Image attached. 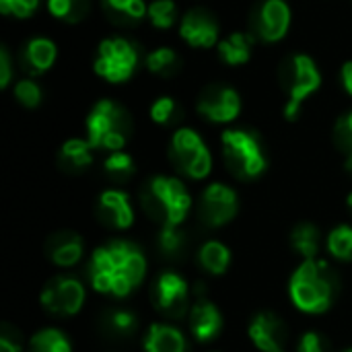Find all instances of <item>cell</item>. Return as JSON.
Returning <instances> with one entry per match:
<instances>
[{
	"mask_svg": "<svg viewBox=\"0 0 352 352\" xmlns=\"http://www.w3.org/2000/svg\"><path fill=\"white\" fill-rule=\"evenodd\" d=\"M254 41H256V37L252 33H241V31L231 33L219 41V56L229 66L248 64L252 58V52H254Z\"/></svg>",
	"mask_w": 352,
	"mask_h": 352,
	"instance_id": "cell-23",
	"label": "cell"
},
{
	"mask_svg": "<svg viewBox=\"0 0 352 352\" xmlns=\"http://www.w3.org/2000/svg\"><path fill=\"white\" fill-rule=\"evenodd\" d=\"M39 6V0H0V10L6 16L29 19Z\"/></svg>",
	"mask_w": 352,
	"mask_h": 352,
	"instance_id": "cell-37",
	"label": "cell"
},
{
	"mask_svg": "<svg viewBox=\"0 0 352 352\" xmlns=\"http://www.w3.org/2000/svg\"><path fill=\"white\" fill-rule=\"evenodd\" d=\"M346 352H352V349H351V351H346Z\"/></svg>",
	"mask_w": 352,
	"mask_h": 352,
	"instance_id": "cell-43",
	"label": "cell"
},
{
	"mask_svg": "<svg viewBox=\"0 0 352 352\" xmlns=\"http://www.w3.org/2000/svg\"><path fill=\"white\" fill-rule=\"evenodd\" d=\"M12 80V60L6 47L0 50V87L6 89Z\"/></svg>",
	"mask_w": 352,
	"mask_h": 352,
	"instance_id": "cell-40",
	"label": "cell"
},
{
	"mask_svg": "<svg viewBox=\"0 0 352 352\" xmlns=\"http://www.w3.org/2000/svg\"><path fill=\"white\" fill-rule=\"evenodd\" d=\"M148 19L157 29H169L177 21V4L173 0H153L148 4Z\"/></svg>",
	"mask_w": 352,
	"mask_h": 352,
	"instance_id": "cell-34",
	"label": "cell"
},
{
	"mask_svg": "<svg viewBox=\"0 0 352 352\" xmlns=\"http://www.w3.org/2000/svg\"><path fill=\"white\" fill-rule=\"evenodd\" d=\"M101 8L109 23L118 27H132L148 16V6L144 0H101Z\"/></svg>",
	"mask_w": 352,
	"mask_h": 352,
	"instance_id": "cell-20",
	"label": "cell"
},
{
	"mask_svg": "<svg viewBox=\"0 0 352 352\" xmlns=\"http://www.w3.org/2000/svg\"><path fill=\"white\" fill-rule=\"evenodd\" d=\"M151 301L161 316L169 320H182L186 314H190L188 283L175 272H163L151 287Z\"/></svg>",
	"mask_w": 352,
	"mask_h": 352,
	"instance_id": "cell-10",
	"label": "cell"
},
{
	"mask_svg": "<svg viewBox=\"0 0 352 352\" xmlns=\"http://www.w3.org/2000/svg\"><path fill=\"white\" fill-rule=\"evenodd\" d=\"M291 248L303 260H316L320 252V231L311 223H301L291 233Z\"/></svg>",
	"mask_w": 352,
	"mask_h": 352,
	"instance_id": "cell-25",
	"label": "cell"
},
{
	"mask_svg": "<svg viewBox=\"0 0 352 352\" xmlns=\"http://www.w3.org/2000/svg\"><path fill=\"white\" fill-rule=\"evenodd\" d=\"M21 336L10 326H2L0 332V352H21Z\"/></svg>",
	"mask_w": 352,
	"mask_h": 352,
	"instance_id": "cell-39",
	"label": "cell"
},
{
	"mask_svg": "<svg viewBox=\"0 0 352 352\" xmlns=\"http://www.w3.org/2000/svg\"><path fill=\"white\" fill-rule=\"evenodd\" d=\"M97 219L109 229H128L134 223V208L126 192L107 190L97 200Z\"/></svg>",
	"mask_w": 352,
	"mask_h": 352,
	"instance_id": "cell-16",
	"label": "cell"
},
{
	"mask_svg": "<svg viewBox=\"0 0 352 352\" xmlns=\"http://www.w3.org/2000/svg\"><path fill=\"white\" fill-rule=\"evenodd\" d=\"M250 338L260 352H287L289 330L276 314L264 311L252 320Z\"/></svg>",
	"mask_w": 352,
	"mask_h": 352,
	"instance_id": "cell-15",
	"label": "cell"
},
{
	"mask_svg": "<svg viewBox=\"0 0 352 352\" xmlns=\"http://www.w3.org/2000/svg\"><path fill=\"white\" fill-rule=\"evenodd\" d=\"M47 10L58 21L74 25L89 14L91 0H47Z\"/></svg>",
	"mask_w": 352,
	"mask_h": 352,
	"instance_id": "cell-28",
	"label": "cell"
},
{
	"mask_svg": "<svg viewBox=\"0 0 352 352\" xmlns=\"http://www.w3.org/2000/svg\"><path fill=\"white\" fill-rule=\"evenodd\" d=\"M336 287L338 283L326 264L303 260L289 283V293L297 309L305 314H324L332 307Z\"/></svg>",
	"mask_w": 352,
	"mask_h": 352,
	"instance_id": "cell-3",
	"label": "cell"
},
{
	"mask_svg": "<svg viewBox=\"0 0 352 352\" xmlns=\"http://www.w3.org/2000/svg\"><path fill=\"white\" fill-rule=\"evenodd\" d=\"M346 204H349V208H351V212H352V192L349 194V198H346Z\"/></svg>",
	"mask_w": 352,
	"mask_h": 352,
	"instance_id": "cell-42",
	"label": "cell"
},
{
	"mask_svg": "<svg viewBox=\"0 0 352 352\" xmlns=\"http://www.w3.org/2000/svg\"><path fill=\"white\" fill-rule=\"evenodd\" d=\"M58 58V47L47 37H33L21 50V66L27 74L37 76L54 66Z\"/></svg>",
	"mask_w": 352,
	"mask_h": 352,
	"instance_id": "cell-19",
	"label": "cell"
},
{
	"mask_svg": "<svg viewBox=\"0 0 352 352\" xmlns=\"http://www.w3.org/2000/svg\"><path fill=\"white\" fill-rule=\"evenodd\" d=\"M157 245L165 258L175 260V258L184 256V252L188 248V239H186V233L179 231V227H161L159 237H157Z\"/></svg>",
	"mask_w": 352,
	"mask_h": 352,
	"instance_id": "cell-31",
	"label": "cell"
},
{
	"mask_svg": "<svg viewBox=\"0 0 352 352\" xmlns=\"http://www.w3.org/2000/svg\"><path fill=\"white\" fill-rule=\"evenodd\" d=\"M82 237L74 231H56L45 239L43 252L47 260L56 266L70 268L76 266L82 258Z\"/></svg>",
	"mask_w": 352,
	"mask_h": 352,
	"instance_id": "cell-17",
	"label": "cell"
},
{
	"mask_svg": "<svg viewBox=\"0 0 352 352\" xmlns=\"http://www.w3.org/2000/svg\"><path fill=\"white\" fill-rule=\"evenodd\" d=\"M179 37L190 47L208 50L219 41V21L206 8H192L179 23Z\"/></svg>",
	"mask_w": 352,
	"mask_h": 352,
	"instance_id": "cell-14",
	"label": "cell"
},
{
	"mask_svg": "<svg viewBox=\"0 0 352 352\" xmlns=\"http://www.w3.org/2000/svg\"><path fill=\"white\" fill-rule=\"evenodd\" d=\"M140 206L161 227H179L192 208V196L177 177L155 175L140 190Z\"/></svg>",
	"mask_w": 352,
	"mask_h": 352,
	"instance_id": "cell-2",
	"label": "cell"
},
{
	"mask_svg": "<svg viewBox=\"0 0 352 352\" xmlns=\"http://www.w3.org/2000/svg\"><path fill=\"white\" fill-rule=\"evenodd\" d=\"M85 303V287L70 276H54L41 291V305L52 316H76Z\"/></svg>",
	"mask_w": 352,
	"mask_h": 352,
	"instance_id": "cell-11",
	"label": "cell"
},
{
	"mask_svg": "<svg viewBox=\"0 0 352 352\" xmlns=\"http://www.w3.org/2000/svg\"><path fill=\"white\" fill-rule=\"evenodd\" d=\"M221 144L225 165L237 179H256L266 171L268 159L256 132L245 128H229L223 132Z\"/></svg>",
	"mask_w": 352,
	"mask_h": 352,
	"instance_id": "cell-5",
	"label": "cell"
},
{
	"mask_svg": "<svg viewBox=\"0 0 352 352\" xmlns=\"http://www.w3.org/2000/svg\"><path fill=\"white\" fill-rule=\"evenodd\" d=\"M103 171L105 175L116 182V184H126L134 171H136V165H134V159L124 153V151H116V153H109V157L105 159L103 163Z\"/></svg>",
	"mask_w": 352,
	"mask_h": 352,
	"instance_id": "cell-30",
	"label": "cell"
},
{
	"mask_svg": "<svg viewBox=\"0 0 352 352\" xmlns=\"http://www.w3.org/2000/svg\"><path fill=\"white\" fill-rule=\"evenodd\" d=\"M188 324H190L192 336L198 342H208L219 336V332L223 328V318L214 303L206 301L204 297H198L196 303L190 307Z\"/></svg>",
	"mask_w": 352,
	"mask_h": 352,
	"instance_id": "cell-18",
	"label": "cell"
},
{
	"mask_svg": "<svg viewBox=\"0 0 352 352\" xmlns=\"http://www.w3.org/2000/svg\"><path fill=\"white\" fill-rule=\"evenodd\" d=\"M198 260H200V266L208 274L219 276V274L227 272V268L231 264V252L221 241H206L198 252Z\"/></svg>",
	"mask_w": 352,
	"mask_h": 352,
	"instance_id": "cell-24",
	"label": "cell"
},
{
	"mask_svg": "<svg viewBox=\"0 0 352 352\" xmlns=\"http://www.w3.org/2000/svg\"><path fill=\"white\" fill-rule=\"evenodd\" d=\"M169 159L179 173L192 179H204L212 169V155L202 136L192 128L175 130L169 142Z\"/></svg>",
	"mask_w": 352,
	"mask_h": 352,
	"instance_id": "cell-8",
	"label": "cell"
},
{
	"mask_svg": "<svg viewBox=\"0 0 352 352\" xmlns=\"http://www.w3.org/2000/svg\"><path fill=\"white\" fill-rule=\"evenodd\" d=\"M103 332L111 338H128L136 332L138 320L128 309H111L103 316Z\"/></svg>",
	"mask_w": 352,
	"mask_h": 352,
	"instance_id": "cell-27",
	"label": "cell"
},
{
	"mask_svg": "<svg viewBox=\"0 0 352 352\" xmlns=\"http://www.w3.org/2000/svg\"><path fill=\"white\" fill-rule=\"evenodd\" d=\"M132 118L120 103L101 99L87 116V140L93 148L122 151L132 136Z\"/></svg>",
	"mask_w": 352,
	"mask_h": 352,
	"instance_id": "cell-4",
	"label": "cell"
},
{
	"mask_svg": "<svg viewBox=\"0 0 352 352\" xmlns=\"http://www.w3.org/2000/svg\"><path fill=\"white\" fill-rule=\"evenodd\" d=\"M291 29V6L287 0H260L250 16V33L264 43L280 41Z\"/></svg>",
	"mask_w": 352,
	"mask_h": 352,
	"instance_id": "cell-9",
	"label": "cell"
},
{
	"mask_svg": "<svg viewBox=\"0 0 352 352\" xmlns=\"http://www.w3.org/2000/svg\"><path fill=\"white\" fill-rule=\"evenodd\" d=\"M12 95H14V99H16L21 105H25V107H29V109L37 107V105L41 103V97H43L41 87H39L33 78L16 80L14 87H12Z\"/></svg>",
	"mask_w": 352,
	"mask_h": 352,
	"instance_id": "cell-36",
	"label": "cell"
},
{
	"mask_svg": "<svg viewBox=\"0 0 352 352\" xmlns=\"http://www.w3.org/2000/svg\"><path fill=\"white\" fill-rule=\"evenodd\" d=\"M328 250L338 260H352V227L338 225L328 237Z\"/></svg>",
	"mask_w": 352,
	"mask_h": 352,
	"instance_id": "cell-35",
	"label": "cell"
},
{
	"mask_svg": "<svg viewBox=\"0 0 352 352\" xmlns=\"http://www.w3.org/2000/svg\"><path fill=\"white\" fill-rule=\"evenodd\" d=\"M198 113L212 124H229L241 113V97L227 85H208L198 97Z\"/></svg>",
	"mask_w": 352,
	"mask_h": 352,
	"instance_id": "cell-12",
	"label": "cell"
},
{
	"mask_svg": "<svg viewBox=\"0 0 352 352\" xmlns=\"http://www.w3.org/2000/svg\"><path fill=\"white\" fill-rule=\"evenodd\" d=\"M239 208L237 194L225 184H210L198 202V217L206 227H223L235 219Z\"/></svg>",
	"mask_w": 352,
	"mask_h": 352,
	"instance_id": "cell-13",
	"label": "cell"
},
{
	"mask_svg": "<svg viewBox=\"0 0 352 352\" xmlns=\"http://www.w3.org/2000/svg\"><path fill=\"white\" fill-rule=\"evenodd\" d=\"M334 144L346 161V169H352V111L338 118L334 126Z\"/></svg>",
	"mask_w": 352,
	"mask_h": 352,
	"instance_id": "cell-32",
	"label": "cell"
},
{
	"mask_svg": "<svg viewBox=\"0 0 352 352\" xmlns=\"http://www.w3.org/2000/svg\"><path fill=\"white\" fill-rule=\"evenodd\" d=\"M146 68L157 76L169 78V76H175L182 70V58L173 47L163 45V47H157V50L148 52Z\"/></svg>",
	"mask_w": 352,
	"mask_h": 352,
	"instance_id": "cell-26",
	"label": "cell"
},
{
	"mask_svg": "<svg viewBox=\"0 0 352 352\" xmlns=\"http://www.w3.org/2000/svg\"><path fill=\"white\" fill-rule=\"evenodd\" d=\"M144 352H186V338L173 326L153 324L144 336Z\"/></svg>",
	"mask_w": 352,
	"mask_h": 352,
	"instance_id": "cell-22",
	"label": "cell"
},
{
	"mask_svg": "<svg viewBox=\"0 0 352 352\" xmlns=\"http://www.w3.org/2000/svg\"><path fill=\"white\" fill-rule=\"evenodd\" d=\"M93 163V146L89 140L82 138H70L62 144L58 153V165L60 169L68 173H80Z\"/></svg>",
	"mask_w": 352,
	"mask_h": 352,
	"instance_id": "cell-21",
	"label": "cell"
},
{
	"mask_svg": "<svg viewBox=\"0 0 352 352\" xmlns=\"http://www.w3.org/2000/svg\"><path fill=\"white\" fill-rule=\"evenodd\" d=\"M151 118L159 126H171V124H175L182 118L179 103L173 97H167V95L165 97H159L151 105Z\"/></svg>",
	"mask_w": 352,
	"mask_h": 352,
	"instance_id": "cell-33",
	"label": "cell"
},
{
	"mask_svg": "<svg viewBox=\"0 0 352 352\" xmlns=\"http://www.w3.org/2000/svg\"><path fill=\"white\" fill-rule=\"evenodd\" d=\"M297 352H328V340L318 332H307L301 336Z\"/></svg>",
	"mask_w": 352,
	"mask_h": 352,
	"instance_id": "cell-38",
	"label": "cell"
},
{
	"mask_svg": "<svg viewBox=\"0 0 352 352\" xmlns=\"http://www.w3.org/2000/svg\"><path fill=\"white\" fill-rule=\"evenodd\" d=\"M138 62H140L138 45L128 37L113 35V37H105L99 43L93 68L103 80L111 85H122L130 80V76L136 72Z\"/></svg>",
	"mask_w": 352,
	"mask_h": 352,
	"instance_id": "cell-7",
	"label": "cell"
},
{
	"mask_svg": "<svg viewBox=\"0 0 352 352\" xmlns=\"http://www.w3.org/2000/svg\"><path fill=\"white\" fill-rule=\"evenodd\" d=\"M29 352H72V346L64 332L56 328H45L29 340Z\"/></svg>",
	"mask_w": 352,
	"mask_h": 352,
	"instance_id": "cell-29",
	"label": "cell"
},
{
	"mask_svg": "<svg viewBox=\"0 0 352 352\" xmlns=\"http://www.w3.org/2000/svg\"><path fill=\"white\" fill-rule=\"evenodd\" d=\"M280 87L287 93L285 118L295 122L301 113V105L322 85V72L316 60L307 54H293L280 64Z\"/></svg>",
	"mask_w": 352,
	"mask_h": 352,
	"instance_id": "cell-6",
	"label": "cell"
},
{
	"mask_svg": "<svg viewBox=\"0 0 352 352\" xmlns=\"http://www.w3.org/2000/svg\"><path fill=\"white\" fill-rule=\"evenodd\" d=\"M146 274L142 252L128 241H111L97 248L89 262V278L97 293L111 297L130 295Z\"/></svg>",
	"mask_w": 352,
	"mask_h": 352,
	"instance_id": "cell-1",
	"label": "cell"
},
{
	"mask_svg": "<svg viewBox=\"0 0 352 352\" xmlns=\"http://www.w3.org/2000/svg\"><path fill=\"white\" fill-rule=\"evenodd\" d=\"M340 80H342L344 91L352 97V60L342 64V68H340Z\"/></svg>",
	"mask_w": 352,
	"mask_h": 352,
	"instance_id": "cell-41",
	"label": "cell"
}]
</instances>
